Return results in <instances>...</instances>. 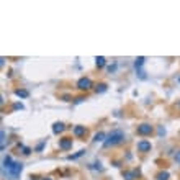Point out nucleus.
I'll use <instances>...</instances> for the list:
<instances>
[{
  "mask_svg": "<svg viewBox=\"0 0 180 180\" xmlns=\"http://www.w3.org/2000/svg\"><path fill=\"white\" fill-rule=\"evenodd\" d=\"M123 141H124V133L120 129H115L106 136V139L103 141V146H105V147H111V146L121 144Z\"/></svg>",
  "mask_w": 180,
  "mask_h": 180,
  "instance_id": "f257e3e1",
  "label": "nucleus"
},
{
  "mask_svg": "<svg viewBox=\"0 0 180 180\" xmlns=\"http://www.w3.org/2000/svg\"><path fill=\"white\" fill-rule=\"evenodd\" d=\"M21 170H23V164L21 162H13L10 169H7L5 172H7V175L10 177V180H15L21 173Z\"/></svg>",
  "mask_w": 180,
  "mask_h": 180,
  "instance_id": "f03ea898",
  "label": "nucleus"
},
{
  "mask_svg": "<svg viewBox=\"0 0 180 180\" xmlns=\"http://www.w3.org/2000/svg\"><path fill=\"white\" fill-rule=\"evenodd\" d=\"M138 134H141V136H149V134L154 133V126H151L149 123H142L138 126Z\"/></svg>",
  "mask_w": 180,
  "mask_h": 180,
  "instance_id": "7ed1b4c3",
  "label": "nucleus"
},
{
  "mask_svg": "<svg viewBox=\"0 0 180 180\" xmlns=\"http://www.w3.org/2000/svg\"><path fill=\"white\" fill-rule=\"evenodd\" d=\"M77 88L79 90H90L92 88V80L88 77H80L77 80Z\"/></svg>",
  "mask_w": 180,
  "mask_h": 180,
  "instance_id": "20e7f679",
  "label": "nucleus"
},
{
  "mask_svg": "<svg viewBox=\"0 0 180 180\" xmlns=\"http://www.w3.org/2000/svg\"><path fill=\"white\" fill-rule=\"evenodd\" d=\"M146 62V57H136V61H134V67H136V71H139V77L141 79H146V74L144 71H142V66H144Z\"/></svg>",
  "mask_w": 180,
  "mask_h": 180,
  "instance_id": "39448f33",
  "label": "nucleus"
},
{
  "mask_svg": "<svg viewBox=\"0 0 180 180\" xmlns=\"http://www.w3.org/2000/svg\"><path fill=\"white\" fill-rule=\"evenodd\" d=\"M59 147L62 149V151H69V149L72 147V139H71V138H62V139H59Z\"/></svg>",
  "mask_w": 180,
  "mask_h": 180,
  "instance_id": "423d86ee",
  "label": "nucleus"
},
{
  "mask_svg": "<svg viewBox=\"0 0 180 180\" xmlns=\"http://www.w3.org/2000/svg\"><path fill=\"white\" fill-rule=\"evenodd\" d=\"M151 147H152L151 142L146 141V139H142V141L138 142V151L139 152H149V151H151Z\"/></svg>",
  "mask_w": 180,
  "mask_h": 180,
  "instance_id": "0eeeda50",
  "label": "nucleus"
},
{
  "mask_svg": "<svg viewBox=\"0 0 180 180\" xmlns=\"http://www.w3.org/2000/svg\"><path fill=\"white\" fill-rule=\"evenodd\" d=\"M64 131H66V124H64V123L57 121V123L53 124V133L54 134H61V133H64Z\"/></svg>",
  "mask_w": 180,
  "mask_h": 180,
  "instance_id": "6e6552de",
  "label": "nucleus"
},
{
  "mask_svg": "<svg viewBox=\"0 0 180 180\" xmlns=\"http://www.w3.org/2000/svg\"><path fill=\"white\" fill-rule=\"evenodd\" d=\"M85 134H87V128H85V126H80V124H79V126L74 128V136L82 138V136H85Z\"/></svg>",
  "mask_w": 180,
  "mask_h": 180,
  "instance_id": "1a4fd4ad",
  "label": "nucleus"
},
{
  "mask_svg": "<svg viewBox=\"0 0 180 180\" xmlns=\"http://www.w3.org/2000/svg\"><path fill=\"white\" fill-rule=\"evenodd\" d=\"M138 175H139V170H136V169H134L133 172H124L123 173V177L126 180H134V177H138Z\"/></svg>",
  "mask_w": 180,
  "mask_h": 180,
  "instance_id": "9d476101",
  "label": "nucleus"
},
{
  "mask_svg": "<svg viewBox=\"0 0 180 180\" xmlns=\"http://www.w3.org/2000/svg\"><path fill=\"white\" fill-rule=\"evenodd\" d=\"M15 95L20 97V98H26L30 93H28V90H25V88H17V90H15Z\"/></svg>",
  "mask_w": 180,
  "mask_h": 180,
  "instance_id": "9b49d317",
  "label": "nucleus"
},
{
  "mask_svg": "<svg viewBox=\"0 0 180 180\" xmlns=\"http://www.w3.org/2000/svg\"><path fill=\"white\" fill-rule=\"evenodd\" d=\"M95 62H97V67H98V69H102V67L106 64V59L103 56H97L95 57Z\"/></svg>",
  "mask_w": 180,
  "mask_h": 180,
  "instance_id": "f8f14e48",
  "label": "nucleus"
},
{
  "mask_svg": "<svg viewBox=\"0 0 180 180\" xmlns=\"http://www.w3.org/2000/svg\"><path fill=\"white\" fill-rule=\"evenodd\" d=\"M12 164H13V160H12V157H10V155L4 157V170L10 169V167H12Z\"/></svg>",
  "mask_w": 180,
  "mask_h": 180,
  "instance_id": "ddd939ff",
  "label": "nucleus"
},
{
  "mask_svg": "<svg viewBox=\"0 0 180 180\" xmlns=\"http://www.w3.org/2000/svg\"><path fill=\"white\" fill-rule=\"evenodd\" d=\"M93 141H95V142L105 141V133H102V131H100V133H97L95 136H93Z\"/></svg>",
  "mask_w": 180,
  "mask_h": 180,
  "instance_id": "4468645a",
  "label": "nucleus"
},
{
  "mask_svg": "<svg viewBox=\"0 0 180 180\" xmlns=\"http://www.w3.org/2000/svg\"><path fill=\"white\" fill-rule=\"evenodd\" d=\"M95 92H97V93L106 92V84H98V85H97V88H95Z\"/></svg>",
  "mask_w": 180,
  "mask_h": 180,
  "instance_id": "2eb2a0df",
  "label": "nucleus"
},
{
  "mask_svg": "<svg viewBox=\"0 0 180 180\" xmlns=\"http://www.w3.org/2000/svg\"><path fill=\"white\" fill-rule=\"evenodd\" d=\"M155 179L157 180H169V172H159Z\"/></svg>",
  "mask_w": 180,
  "mask_h": 180,
  "instance_id": "dca6fc26",
  "label": "nucleus"
},
{
  "mask_svg": "<svg viewBox=\"0 0 180 180\" xmlns=\"http://www.w3.org/2000/svg\"><path fill=\"white\" fill-rule=\"evenodd\" d=\"M84 152H85V151H79L77 154H72V155H69L67 159H69V160H72V159H77V157H80V155H84Z\"/></svg>",
  "mask_w": 180,
  "mask_h": 180,
  "instance_id": "f3484780",
  "label": "nucleus"
},
{
  "mask_svg": "<svg viewBox=\"0 0 180 180\" xmlns=\"http://www.w3.org/2000/svg\"><path fill=\"white\" fill-rule=\"evenodd\" d=\"M0 136H2V149H4V147H5V131H4V129H2Z\"/></svg>",
  "mask_w": 180,
  "mask_h": 180,
  "instance_id": "a211bd4d",
  "label": "nucleus"
},
{
  "mask_svg": "<svg viewBox=\"0 0 180 180\" xmlns=\"http://www.w3.org/2000/svg\"><path fill=\"white\" fill-rule=\"evenodd\" d=\"M13 108H15V110H23V105H21V103H15Z\"/></svg>",
  "mask_w": 180,
  "mask_h": 180,
  "instance_id": "6ab92c4d",
  "label": "nucleus"
},
{
  "mask_svg": "<svg viewBox=\"0 0 180 180\" xmlns=\"http://www.w3.org/2000/svg\"><path fill=\"white\" fill-rule=\"evenodd\" d=\"M23 151H25V152H23V154H26V155H28L30 152H31V149H30V147H23Z\"/></svg>",
  "mask_w": 180,
  "mask_h": 180,
  "instance_id": "aec40b11",
  "label": "nucleus"
},
{
  "mask_svg": "<svg viewBox=\"0 0 180 180\" xmlns=\"http://www.w3.org/2000/svg\"><path fill=\"white\" fill-rule=\"evenodd\" d=\"M175 160L180 164V152H177V155H175Z\"/></svg>",
  "mask_w": 180,
  "mask_h": 180,
  "instance_id": "412c9836",
  "label": "nucleus"
},
{
  "mask_svg": "<svg viewBox=\"0 0 180 180\" xmlns=\"http://www.w3.org/2000/svg\"><path fill=\"white\" fill-rule=\"evenodd\" d=\"M43 180H51V179H43Z\"/></svg>",
  "mask_w": 180,
  "mask_h": 180,
  "instance_id": "4be33fe9",
  "label": "nucleus"
},
{
  "mask_svg": "<svg viewBox=\"0 0 180 180\" xmlns=\"http://www.w3.org/2000/svg\"><path fill=\"white\" fill-rule=\"evenodd\" d=\"M179 105H180V103H179Z\"/></svg>",
  "mask_w": 180,
  "mask_h": 180,
  "instance_id": "5701e85b",
  "label": "nucleus"
}]
</instances>
